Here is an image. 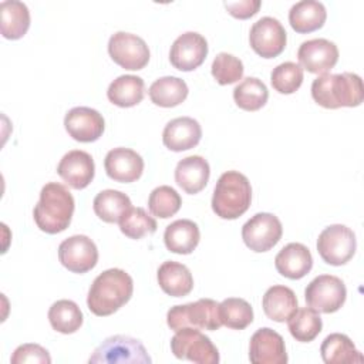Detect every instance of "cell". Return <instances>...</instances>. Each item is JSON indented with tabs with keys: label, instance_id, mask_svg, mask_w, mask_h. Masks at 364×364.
Returning a JSON list of instances; mask_svg holds the SVG:
<instances>
[{
	"label": "cell",
	"instance_id": "d4e9b609",
	"mask_svg": "<svg viewBox=\"0 0 364 364\" xmlns=\"http://www.w3.org/2000/svg\"><path fill=\"white\" fill-rule=\"evenodd\" d=\"M327 18L326 7L317 0H301L289 10V23L296 33L306 34L323 27Z\"/></svg>",
	"mask_w": 364,
	"mask_h": 364
},
{
	"label": "cell",
	"instance_id": "7c38bea8",
	"mask_svg": "<svg viewBox=\"0 0 364 364\" xmlns=\"http://www.w3.org/2000/svg\"><path fill=\"white\" fill-rule=\"evenodd\" d=\"M249 43L257 55L273 58L283 53L287 43V33L277 18L264 16L250 27Z\"/></svg>",
	"mask_w": 364,
	"mask_h": 364
},
{
	"label": "cell",
	"instance_id": "ba28073f",
	"mask_svg": "<svg viewBox=\"0 0 364 364\" xmlns=\"http://www.w3.org/2000/svg\"><path fill=\"white\" fill-rule=\"evenodd\" d=\"M355 249V235L346 225H330L321 230L317 239V252L320 257L331 266L346 264L354 256Z\"/></svg>",
	"mask_w": 364,
	"mask_h": 364
},
{
	"label": "cell",
	"instance_id": "cb8c5ba5",
	"mask_svg": "<svg viewBox=\"0 0 364 364\" xmlns=\"http://www.w3.org/2000/svg\"><path fill=\"white\" fill-rule=\"evenodd\" d=\"M200 240L198 225L191 219H178L166 226L164 242L169 252L178 255L192 253Z\"/></svg>",
	"mask_w": 364,
	"mask_h": 364
},
{
	"label": "cell",
	"instance_id": "ffe728a7",
	"mask_svg": "<svg viewBox=\"0 0 364 364\" xmlns=\"http://www.w3.org/2000/svg\"><path fill=\"white\" fill-rule=\"evenodd\" d=\"M200 138V124L191 117H178L171 119L162 132L164 145L173 152H182L195 148Z\"/></svg>",
	"mask_w": 364,
	"mask_h": 364
},
{
	"label": "cell",
	"instance_id": "5b68a950",
	"mask_svg": "<svg viewBox=\"0 0 364 364\" xmlns=\"http://www.w3.org/2000/svg\"><path fill=\"white\" fill-rule=\"evenodd\" d=\"M166 323L173 331L185 327L215 331L222 326L219 303L212 299H199L192 303L173 306L166 313Z\"/></svg>",
	"mask_w": 364,
	"mask_h": 364
},
{
	"label": "cell",
	"instance_id": "4dcf8cb0",
	"mask_svg": "<svg viewBox=\"0 0 364 364\" xmlns=\"http://www.w3.org/2000/svg\"><path fill=\"white\" fill-rule=\"evenodd\" d=\"M48 321L53 330L61 334H73L82 326L84 316L75 301L61 299L48 309Z\"/></svg>",
	"mask_w": 364,
	"mask_h": 364
},
{
	"label": "cell",
	"instance_id": "484cf974",
	"mask_svg": "<svg viewBox=\"0 0 364 364\" xmlns=\"http://www.w3.org/2000/svg\"><path fill=\"white\" fill-rule=\"evenodd\" d=\"M262 307L264 314L277 323L286 321L299 307L294 291L282 284H274L266 290L262 299Z\"/></svg>",
	"mask_w": 364,
	"mask_h": 364
},
{
	"label": "cell",
	"instance_id": "83f0119b",
	"mask_svg": "<svg viewBox=\"0 0 364 364\" xmlns=\"http://www.w3.org/2000/svg\"><path fill=\"white\" fill-rule=\"evenodd\" d=\"M145 82L138 75H119L117 77L107 90L109 102L121 108H129L138 105L144 100Z\"/></svg>",
	"mask_w": 364,
	"mask_h": 364
},
{
	"label": "cell",
	"instance_id": "d6986e66",
	"mask_svg": "<svg viewBox=\"0 0 364 364\" xmlns=\"http://www.w3.org/2000/svg\"><path fill=\"white\" fill-rule=\"evenodd\" d=\"M104 168L112 181L131 183L141 178L144 172V159L136 151L118 146L107 152Z\"/></svg>",
	"mask_w": 364,
	"mask_h": 364
},
{
	"label": "cell",
	"instance_id": "277c9868",
	"mask_svg": "<svg viewBox=\"0 0 364 364\" xmlns=\"http://www.w3.org/2000/svg\"><path fill=\"white\" fill-rule=\"evenodd\" d=\"M252 186L239 171L223 172L213 189L212 210L222 219H237L250 206Z\"/></svg>",
	"mask_w": 364,
	"mask_h": 364
},
{
	"label": "cell",
	"instance_id": "6da1fadb",
	"mask_svg": "<svg viewBox=\"0 0 364 364\" xmlns=\"http://www.w3.org/2000/svg\"><path fill=\"white\" fill-rule=\"evenodd\" d=\"M132 293V277L125 270L112 267L94 279L88 290L87 306L95 316H111L129 301Z\"/></svg>",
	"mask_w": 364,
	"mask_h": 364
},
{
	"label": "cell",
	"instance_id": "d6a6232c",
	"mask_svg": "<svg viewBox=\"0 0 364 364\" xmlns=\"http://www.w3.org/2000/svg\"><path fill=\"white\" fill-rule=\"evenodd\" d=\"M286 321L291 337L300 343L313 341L323 328V321L318 311L311 307H297Z\"/></svg>",
	"mask_w": 364,
	"mask_h": 364
},
{
	"label": "cell",
	"instance_id": "9a60e30c",
	"mask_svg": "<svg viewBox=\"0 0 364 364\" xmlns=\"http://www.w3.org/2000/svg\"><path fill=\"white\" fill-rule=\"evenodd\" d=\"M297 60L311 74H327L338 61V48L327 38H311L300 44Z\"/></svg>",
	"mask_w": 364,
	"mask_h": 364
},
{
	"label": "cell",
	"instance_id": "9c48e42d",
	"mask_svg": "<svg viewBox=\"0 0 364 364\" xmlns=\"http://www.w3.org/2000/svg\"><path fill=\"white\" fill-rule=\"evenodd\" d=\"M347 297L344 282L333 274H318L304 290V299L309 307L318 313H336L341 309Z\"/></svg>",
	"mask_w": 364,
	"mask_h": 364
},
{
	"label": "cell",
	"instance_id": "44dd1931",
	"mask_svg": "<svg viewBox=\"0 0 364 364\" xmlns=\"http://www.w3.org/2000/svg\"><path fill=\"white\" fill-rule=\"evenodd\" d=\"M274 266L282 276L299 280L311 270L313 256L307 246L299 242H291L276 255Z\"/></svg>",
	"mask_w": 364,
	"mask_h": 364
},
{
	"label": "cell",
	"instance_id": "8d00e7d4",
	"mask_svg": "<svg viewBox=\"0 0 364 364\" xmlns=\"http://www.w3.org/2000/svg\"><path fill=\"white\" fill-rule=\"evenodd\" d=\"M182 205L181 195L168 185H161L155 188L148 198L149 212L161 219H168L173 216Z\"/></svg>",
	"mask_w": 364,
	"mask_h": 364
},
{
	"label": "cell",
	"instance_id": "d590c367",
	"mask_svg": "<svg viewBox=\"0 0 364 364\" xmlns=\"http://www.w3.org/2000/svg\"><path fill=\"white\" fill-rule=\"evenodd\" d=\"M119 230L129 239H142L156 232V220L144 208H129L119 219Z\"/></svg>",
	"mask_w": 364,
	"mask_h": 364
},
{
	"label": "cell",
	"instance_id": "f35d334b",
	"mask_svg": "<svg viewBox=\"0 0 364 364\" xmlns=\"http://www.w3.org/2000/svg\"><path fill=\"white\" fill-rule=\"evenodd\" d=\"M212 75L220 85L233 84L243 77V63L240 58L229 53H219L212 61Z\"/></svg>",
	"mask_w": 364,
	"mask_h": 364
},
{
	"label": "cell",
	"instance_id": "1f68e13d",
	"mask_svg": "<svg viewBox=\"0 0 364 364\" xmlns=\"http://www.w3.org/2000/svg\"><path fill=\"white\" fill-rule=\"evenodd\" d=\"M131 199L127 193L117 189H105L97 193L92 202V208L95 215L107 222L117 223L121 216L131 208Z\"/></svg>",
	"mask_w": 364,
	"mask_h": 364
},
{
	"label": "cell",
	"instance_id": "4fadbf2b",
	"mask_svg": "<svg viewBox=\"0 0 364 364\" xmlns=\"http://www.w3.org/2000/svg\"><path fill=\"white\" fill-rule=\"evenodd\" d=\"M58 260L67 270L82 274L95 267L98 249L88 236L74 235L60 243Z\"/></svg>",
	"mask_w": 364,
	"mask_h": 364
},
{
	"label": "cell",
	"instance_id": "8992f818",
	"mask_svg": "<svg viewBox=\"0 0 364 364\" xmlns=\"http://www.w3.org/2000/svg\"><path fill=\"white\" fill-rule=\"evenodd\" d=\"M90 364H151L144 344L129 336H112L105 338L88 358Z\"/></svg>",
	"mask_w": 364,
	"mask_h": 364
},
{
	"label": "cell",
	"instance_id": "5bb4252c",
	"mask_svg": "<svg viewBox=\"0 0 364 364\" xmlns=\"http://www.w3.org/2000/svg\"><path fill=\"white\" fill-rule=\"evenodd\" d=\"M208 55V41L196 31L182 33L172 43L169 61L179 71H193L205 61Z\"/></svg>",
	"mask_w": 364,
	"mask_h": 364
},
{
	"label": "cell",
	"instance_id": "7a4b0ae2",
	"mask_svg": "<svg viewBox=\"0 0 364 364\" xmlns=\"http://www.w3.org/2000/svg\"><path fill=\"white\" fill-rule=\"evenodd\" d=\"M74 208L75 202L71 192L58 182H48L40 191L33 218L40 230L55 235L70 226Z\"/></svg>",
	"mask_w": 364,
	"mask_h": 364
},
{
	"label": "cell",
	"instance_id": "ac0fdd59",
	"mask_svg": "<svg viewBox=\"0 0 364 364\" xmlns=\"http://www.w3.org/2000/svg\"><path fill=\"white\" fill-rule=\"evenodd\" d=\"M57 173L73 189H84L94 179L95 164L88 152L73 149L60 159Z\"/></svg>",
	"mask_w": 364,
	"mask_h": 364
},
{
	"label": "cell",
	"instance_id": "603a6c76",
	"mask_svg": "<svg viewBox=\"0 0 364 364\" xmlns=\"http://www.w3.org/2000/svg\"><path fill=\"white\" fill-rule=\"evenodd\" d=\"M158 284L164 293L172 297L188 296L193 289V277L191 270L175 260L164 262L156 272Z\"/></svg>",
	"mask_w": 364,
	"mask_h": 364
},
{
	"label": "cell",
	"instance_id": "8fae6325",
	"mask_svg": "<svg viewBox=\"0 0 364 364\" xmlns=\"http://www.w3.org/2000/svg\"><path fill=\"white\" fill-rule=\"evenodd\" d=\"M283 235V226L279 218L269 212L253 215L242 226V239L245 245L256 252H267L279 243Z\"/></svg>",
	"mask_w": 364,
	"mask_h": 364
},
{
	"label": "cell",
	"instance_id": "2e32d148",
	"mask_svg": "<svg viewBox=\"0 0 364 364\" xmlns=\"http://www.w3.org/2000/svg\"><path fill=\"white\" fill-rule=\"evenodd\" d=\"M249 360L253 364H286L289 358L283 337L270 327L256 330L249 343Z\"/></svg>",
	"mask_w": 364,
	"mask_h": 364
},
{
	"label": "cell",
	"instance_id": "3957f363",
	"mask_svg": "<svg viewBox=\"0 0 364 364\" xmlns=\"http://www.w3.org/2000/svg\"><path fill=\"white\" fill-rule=\"evenodd\" d=\"M311 97L323 108L358 107L364 100L363 80L354 73L321 74L311 82Z\"/></svg>",
	"mask_w": 364,
	"mask_h": 364
},
{
	"label": "cell",
	"instance_id": "52a82bcc",
	"mask_svg": "<svg viewBox=\"0 0 364 364\" xmlns=\"http://www.w3.org/2000/svg\"><path fill=\"white\" fill-rule=\"evenodd\" d=\"M171 351L179 360H188L196 364H218L219 351L212 340L200 330L185 327L175 331L171 338Z\"/></svg>",
	"mask_w": 364,
	"mask_h": 364
},
{
	"label": "cell",
	"instance_id": "60d3db41",
	"mask_svg": "<svg viewBox=\"0 0 364 364\" xmlns=\"http://www.w3.org/2000/svg\"><path fill=\"white\" fill-rule=\"evenodd\" d=\"M223 4L230 16H233L235 18L245 20V18L255 16L259 11L262 1L260 0H239V1H225Z\"/></svg>",
	"mask_w": 364,
	"mask_h": 364
},
{
	"label": "cell",
	"instance_id": "f546056e",
	"mask_svg": "<svg viewBox=\"0 0 364 364\" xmlns=\"http://www.w3.org/2000/svg\"><path fill=\"white\" fill-rule=\"evenodd\" d=\"M188 92L186 82L173 75H165L155 80L148 90L151 101L164 108H172L182 104L186 100Z\"/></svg>",
	"mask_w": 364,
	"mask_h": 364
},
{
	"label": "cell",
	"instance_id": "4316f807",
	"mask_svg": "<svg viewBox=\"0 0 364 364\" xmlns=\"http://www.w3.org/2000/svg\"><path fill=\"white\" fill-rule=\"evenodd\" d=\"M1 36L7 40L21 38L30 27V10L18 0H4L0 3Z\"/></svg>",
	"mask_w": 364,
	"mask_h": 364
},
{
	"label": "cell",
	"instance_id": "f1b7e54d",
	"mask_svg": "<svg viewBox=\"0 0 364 364\" xmlns=\"http://www.w3.org/2000/svg\"><path fill=\"white\" fill-rule=\"evenodd\" d=\"M321 358L326 364H346L363 363V354L355 348L354 343L341 333L328 334L320 346Z\"/></svg>",
	"mask_w": 364,
	"mask_h": 364
},
{
	"label": "cell",
	"instance_id": "e575fe53",
	"mask_svg": "<svg viewBox=\"0 0 364 364\" xmlns=\"http://www.w3.org/2000/svg\"><path fill=\"white\" fill-rule=\"evenodd\" d=\"M219 316L222 326L243 330L253 321V309L245 299L228 297L219 303Z\"/></svg>",
	"mask_w": 364,
	"mask_h": 364
},
{
	"label": "cell",
	"instance_id": "7402d4cb",
	"mask_svg": "<svg viewBox=\"0 0 364 364\" xmlns=\"http://www.w3.org/2000/svg\"><path fill=\"white\" fill-rule=\"evenodd\" d=\"M210 166L200 155L182 158L175 168V182L189 195L200 192L209 181Z\"/></svg>",
	"mask_w": 364,
	"mask_h": 364
},
{
	"label": "cell",
	"instance_id": "836d02e7",
	"mask_svg": "<svg viewBox=\"0 0 364 364\" xmlns=\"http://www.w3.org/2000/svg\"><path fill=\"white\" fill-rule=\"evenodd\" d=\"M269 91L266 84L256 77H246L233 90L236 105L245 111H257L267 102Z\"/></svg>",
	"mask_w": 364,
	"mask_h": 364
},
{
	"label": "cell",
	"instance_id": "ab89813d",
	"mask_svg": "<svg viewBox=\"0 0 364 364\" xmlns=\"http://www.w3.org/2000/svg\"><path fill=\"white\" fill-rule=\"evenodd\" d=\"M10 361H11V364H24V363L50 364L51 357H50L48 351L44 347H41L40 344L26 343V344L18 346L14 350Z\"/></svg>",
	"mask_w": 364,
	"mask_h": 364
},
{
	"label": "cell",
	"instance_id": "30bf717a",
	"mask_svg": "<svg viewBox=\"0 0 364 364\" xmlns=\"http://www.w3.org/2000/svg\"><path fill=\"white\" fill-rule=\"evenodd\" d=\"M108 54L114 63L129 71L142 70L151 57L145 40L127 31H117L109 37Z\"/></svg>",
	"mask_w": 364,
	"mask_h": 364
},
{
	"label": "cell",
	"instance_id": "e0dca14e",
	"mask_svg": "<svg viewBox=\"0 0 364 364\" xmlns=\"http://www.w3.org/2000/svg\"><path fill=\"white\" fill-rule=\"evenodd\" d=\"M64 127L73 139L87 144L97 141L102 135L105 121L94 108L74 107L65 114Z\"/></svg>",
	"mask_w": 364,
	"mask_h": 364
},
{
	"label": "cell",
	"instance_id": "74e56055",
	"mask_svg": "<svg viewBox=\"0 0 364 364\" xmlns=\"http://www.w3.org/2000/svg\"><path fill=\"white\" fill-rule=\"evenodd\" d=\"M303 78V68L293 61H284L276 65L270 74L272 87L280 94L296 92L300 88Z\"/></svg>",
	"mask_w": 364,
	"mask_h": 364
}]
</instances>
